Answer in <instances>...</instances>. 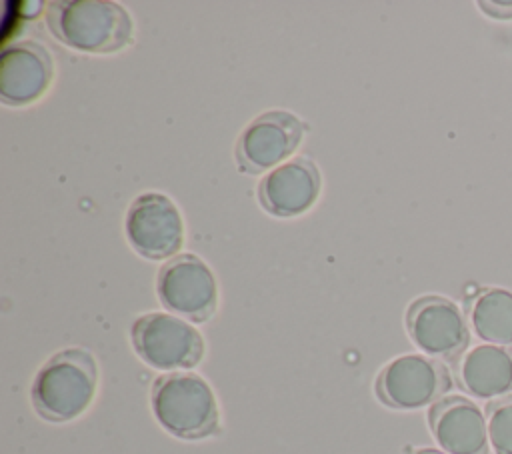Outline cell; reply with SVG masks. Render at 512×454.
I'll return each instance as SVG.
<instances>
[{"instance_id":"cell-5","label":"cell","mask_w":512,"mask_h":454,"mask_svg":"<svg viewBox=\"0 0 512 454\" xmlns=\"http://www.w3.org/2000/svg\"><path fill=\"white\" fill-rule=\"evenodd\" d=\"M452 386L448 368L422 354H404L388 362L376 376L374 390L382 404L396 410H416L438 402Z\"/></svg>"},{"instance_id":"cell-1","label":"cell","mask_w":512,"mask_h":454,"mask_svg":"<svg viewBox=\"0 0 512 454\" xmlns=\"http://www.w3.org/2000/svg\"><path fill=\"white\" fill-rule=\"evenodd\" d=\"M46 22L56 40L88 54L118 52L134 36L128 10L108 0H54L46 8Z\"/></svg>"},{"instance_id":"cell-10","label":"cell","mask_w":512,"mask_h":454,"mask_svg":"<svg viewBox=\"0 0 512 454\" xmlns=\"http://www.w3.org/2000/svg\"><path fill=\"white\" fill-rule=\"evenodd\" d=\"M52 76V56L42 44L34 40L6 44L0 54V102L28 106L48 90Z\"/></svg>"},{"instance_id":"cell-11","label":"cell","mask_w":512,"mask_h":454,"mask_svg":"<svg viewBox=\"0 0 512 454\" xmlns=\"http://www.w3.org/2000/svg\"><path fill=\"white\" fill-rule=\"evenodd\" d=\"M320 184L316 164L304 156H296L262 178L258 200L268 214L292 218L304 214L316 202Z\"/></svg>"},{"instance_id":"cell-7","label":"cell","mask_w":512,"mask_h":454,"mask_svg":"<svg viewBox=\"0 0 512 454\" xmlns=\"http://www.w3.org/2000/svg\"><path fill=\"white\" fill-rule=\"evenodd\" d=\"M130 246L148 260L174 256L184 242V222L176 204L158 192L140 194L126 212L124 222Z\"/></svg>"},{"instance_id":"cell-12","label":"cell","mask_w":512,"mask_h":454,"mask_svg":"<svg viewBox=\"0 0 512 454\" xmlns=\"http://www.w3.org/2000/svg\"><path fill=\"white\" fill-rule=\"evenodd\" d=\"M428 426L446 454H486L488 428L482 410L464 396H446L428 410Z\"/></svg>"},{"instance_id":"cell-4","label":"cell","mask_w":512,"mask_h":454,"mask_svg":"<svg viewBox=\"0 0 512 454\" xmlns=\"http://www.w3.org/2000/svg\"><path fill=\"white\" fill-rule=\"evenodd\" d=\"M130 336L136 354L158 370L194 368L204 356L200 332L172 314L148 312L136 318Z\"/></svg>"},{"instance_id":"cell-9","label":"cell","mask_w":512,"mask_h":454,"mask_svg":"<svg viewBox=\"0 0 512 454\" xmlns=\"http://www.w3.org/2000/svg\"><path fill=\"white\" fill-rule=\"evenodd\" d=\"M410 340L426 354L454 358L468 346V326L460 308L444 296H420L406 310Z\"/></svg>"},{"instance_id":"cell-8","label":"cell","mask_w":512,"mask_h":454,"mask_svg":"<svg viewBox=\"0 0 512 454\" xmlns=\"http://www.w3.org/2000/svg\"><path fill=\"white\" fill-rule=\"evenodd\" d=\"M304 124L290 112L270 110L256 116L238 136L234 156L246 174L278 168L300 146Z\"/></svg>"},{"instance_id":"cell-15","label":"cell","mask_w":512,"mask_h":454,"mask_svg":"<svg viewBox=\"0 0 512 454\" xmlns=\"http://www.w3.org/2000/svg\"><path fill=\"white\" fill-rule=\"evenodd\" d=\"M488 440L496 454H512V394L500 396L486 406Z\"/></svg>"},{"instance_id":"cell-3","label":"cell","mask_w":512,"mask_h":454,"mask_svg":"<svg viewBox=\"0 0 512 454\" xmlns=\"http://www.w3.org/2000/svg\"><path fill=\"white\" fill-rule=\"evenodd\" d=\"M150 406L172 436L200 440L218 430V404L210 384L194 372H170L152 384Z\"/></svg>"},{"instance_id":"cell-2","label":"cell","mask_w":512,"mask_h":454,"mask_svg":"<svg viewBox=\"0 0 512 454\" xmlns=\"http://www.w3.org/2000/svg\"><path fill=\"white\" fill-rule=\"evenodd\" d=\"M98 366L84 348H66L50 356L36 372L30 398L36 414L48 422L78 418L92 402Z\"/></svg>"},{"instance_id":"cell-6","label":"cell","mask_w":512,"mask_h":454,"mask_svg":"<svg viewBox=\"0 0 512 454\" xmlns=\"http://www.w3.org/2000/svg\"><path fill=\"white\" fill-rule=\"evenodd\" d=\"M156 294L164 308L192 322L210 320L218 304L216 278L194 254H178L160 268Z\"/></svg>"},{"instance_id":"cell-14","label":"cell","mask_w":512,"mask_h":454,"mask_svg":"<svg viewBox=\"0 0 512 454\" xmlns=\"http://www.w3.org/2000/svg\"><path fill=\"white\" fill-rule=\"evenodd\" d=\"M470 322L478 338L488 344H512V292L488 288L476 294L470 304Z\"/></svg>"},{"instance_id":"cell-16","label":"cell","mask_w":512,"mask_h":454,"mask_svg":"<svg viewBox=\"0 0 512 454\" xmlns=\"http://www.w3.org/2000/svg\"><path fill=\"white\" fill-rule=\"evenodd\" d=\"M408 454H446V452H440L436 448H416V450H412Z\"/></svg>"},{"instance_id":"cell-13","label":"cell","mask_w":512,"mask_h":454,"mask_svg":"<svg viewBox=\"0 0 512 454\" xmlns=\"http://www.w3.org/2000/svg\"><path fill=\"white\" fill-rule=\"evenodd\" d=\"M460 386L476 398H496L512 390V346L478 344L460 356Z\"/></svg>"}]
</instances>
